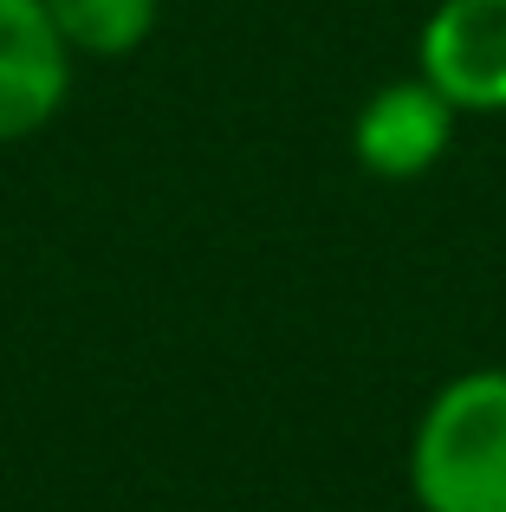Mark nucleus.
<instances>
[{
  "instance_id": "nucleus-5",
  "label": "nucleus",
  "mask_w": 506,
  "mask_h": 512,
  "mask_svg": "<svg viewBox=\"0 0 506 512\" xmlns=\"http://www.w3.org/2000/svg\"><path fill=\"white\" fill-rule=\"evenodd\" d=\"M46 20L78 65H124L156 39L163 0H46Z\"/></svg>"
},
{
  "instance_id": "nucleus-1",
  "label": "nucleus",
  "mask_w": 506,
  "mask_h": 512,
  "mask_svg": "<svg viewBox=\"0 0 506 512\" xmlns=\"http://www.w3.org/2000/svg\"><path fill=\"white\" fill-rule=\"evenodd\" d=\"M403 480L416 512H506V363H468L422 402Z\"/></svg>"
},
{
  "instance_id": "nucleus-4",
  "label": "nucleus",
  "mask_w": 506,
  "mask_h": 512,
  "mask_svg": "<svg viewBox=\"0 0 506 512\" xmlns=\"http://www.w3.org/2000/svg\"><path fill=\"white\" fill-rule=\"evenodd\" d=\"M78 59L52 33L46 0H0V143L46 130L72 98Z\"/></svg>"
},
{
  "instance_id": "nucleus-2",
  "label": "nucleus",
  "mask_w": 506,
  "mask_h": 512,
  "mask_svg": "<svg viewBox=\"0 0 506 512\" xmlns=\"http://www.w3.org/2000/svg\"><path fill=\"white\" fill-rule=\"evenodd\" d=\"M416 72L461 117H506V0H435L416 33Z\"/></svg>"
},
{
  "instance_id": "nucleus-3",
  "label": "nucleus",
  "mask_w": 506,
  "mask_h": 512,
  "mask_svg": "<svg viewBox=\"0 0 506 512\" xmlns=\"http://www.w3.org/2000/svg\"><path fill=\"white\" fill-rule=\"evenodd\" d=\"M461 111L422 72L383 78L351 117V163L377 182H422L448 156Z\"/></svg>"
}]
</instances>
